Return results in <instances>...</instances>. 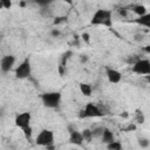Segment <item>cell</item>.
I'll use <instances>...</instances> for the list:
<instances>
[{"label":"cell","mask_w":150,"mask_h":150,"mask_svg":"<svg viewBox=\"0 0 150 150\" xmlns=\"http://www.w3.org/2000/svg\"><path fill=\"white\" fill-rule=\"evenodd\" d=\"M0 5L4 8H9L12 6V1L11 0H0Z\"/></svg>","instance_id":"obj_19"},{"label":"cell","mask_w":150,"mask_h":150,"mask_svg":"<svg viewBox=\"0 0 150 150\" xmlns=\"http://www.w3.org/2000/svg\"><path fill=\"white\" fill-rule=\"evenodd\" d=\"M145 80H146V81L150 83V75H145Z\"/></svg>","instance_id":"obj_27"},{"label":"cell","mask_w":150,"mask_h":150,"mask_svg":"<svg viewBox=\"0 0 150 150\" xmlns=\"http://www.w3.org/2000/svg\"><path fill=\"white\" fill-rule=\"evenodd\" d=\"M107 148H108V149H110V150H121L122 144H121L118 141H112L111 143L107 144Z\"/></svg>","instance_id":"obj_15"},{"label":"cell","mask_w":150,"mask_h":150,"mask_svg":"<svg viewBox=\"0 0 150 150\" xmlns=\"http://www.w3.org/2000/svg\"><path fill=\"white\" fill-rule=\"evenodd\" d=\"M144 50H145L146 53H150V46H146V47L144 48Z\"/></svg>","instance_id":"obj_26"},{"label":"cell","mask_w":150,"mask_h":150,"mask_svg":"<svg viewBox=\"0 0 150 150\" xmlns=\"http://www.w3.org/2000/svg\"><path fill=\"white\" fill-rule=\"evenodd\" d=\"M135 120H136V122L137 123H144V115H143V112L141 111V110H136V112H135Z\"/></svg>","instance_id":"obj_17"},{"label":"cell","mask_w":150,"mask_h":150,"mask_svg":"<svg viewBox=\"0 0 150 150\" xmlns=\"http://www.w3.org/2000/svg\"><path fill=\"white\" fill-rule=\"evenodd\" d=\"M14 63H15V57H14L13 55H6V56H4V57L1 59V63H0L1 70H2L4 73L9 71V70L13 68Z\"/></svg>","instance_id":"obj_8"},{"label":"cell","mask_w":150,"mask_h":150,"mask_svg":"<svg viewBox=\"0 0 150 150\" xmlns=\"http://www.w3.org/2000/svg\"><path fill=\"white\" fill-rule=\"evenodd\" d=\"M82 135H83L84 141H87V142H90V141H91V138L94 137V136H93V131H91V130H89V129H84V130L82 131Z\"/></svg>","instance_id":"obj_16"},{"label":"cell","mask_w":150,"mask_h":150,"mask_svg":"<svg viewBox=\"0 0 150 150\" xmlns=\"http://www.w3.org/2000/svg\"><path fill=\"white\" fill-rule=\"evenodd\" d=\"M41 100L43 105H46L47 108H56L60 103L61 100V94L60 93H46L41 95Z\"/></svg>","instance_id":"obj_2"},{"label":"cell","mask_w":150,"mask_h":150,"mask_svg":"<svg viewBox=\"0 0 150 150\" xmlns=\"http://www.w3.org/2000/svg\"><path fill=\"white\" fill-rule=\"evenodd\" d=\"M64 2H67V4H69V5H71L73 4V0H63Z\"/></svg>","instance_id":"obj_28"},{"label":"cell","mask_w":150,"mask_h":150,"mask_svg":"<svg viewBox=\"0 0 150 150\" xmlns=\"http://www.w3.org/2000/svg\"><path fill=\"white\" fill-rule=\"evenodd\" d=\"M55 0H35V2L38 4V5H40V6H48V5H50L52 2H54Z\"/></svg>","instance_id":"obj_18"},{"label":"cell","mask_w":150,"mask_h":150,"mask_svg":"<svg viewBox=\"0 0 150 150\" xmlns=\"http://www.w3.org/2000/svg\"><path fill=\"white\" fill-rule=\"evenodd\" d=\"M132 71L138 75H150V60L138 59L132 64Z\"/></svg>","instance_id":"obj_3"},{"label":"cell","mask_w":150,"mask_h":150,"mask_svg":"<svg viewBox=\"0 0 150 150\" xmlns=\"http://www.w3.org/2000/svg\"><path fill=\"white\" fill-rule=\"evenodd\" d=\"M88 60V57L86 55H81V62H86Z\"/></svg>","instance_id":"obj_25"},{"label":"cell","mask_w":150,"mask_h":150,"mask_svg":"<svg viewBox=\"0 0 150 150\" xmlns=\"http://www.w3.org/2000/svg\"><path fill=\"white\" fill-rule=\"evenodd\" d=\"M135 22L141 26H144L146 28H150V13H145V14L138 16L137 19H135Z\"/></svg>","instance_id":"obj_11"},{"label":"cell","mask_w":150,"mask_h":150,"mask_svg":"<svg viewBox=\"0 0 150 150\" xmlns=\"http://www.w3.org/2000/svg\"><path fill=\"white\" fill-rule=\"evenodd\" d=\"M36 144L42 146H48L54 143V134L50 130H41L35 139Z\"/></svg>","instance_id":"obj_4"},{"label":"cell","mask_w":150,"mask_h":150,"mask_svg":"<svg viewBox=\"0 0 150 150\" xmlns=\"http://www.w3.org/2000/svg\"><path fill=\"white\" fill-rule=\"evenodd\" d=\"M101 138H102V141H103L104 143H107V144H109V143H111L112 141H115V139H114V134H112V131H110L109 129H104V130H103V134H102Z\"/></svg>","instance_id":"obj_12"},{"label":"cell","mask_w":150,"mask_h":150,"mask_svg":"<svg viewBox=\"0 0 150 150\" xmlns=\"http://www.w3.org/2000/svg\"><path fill=\"white\" fill-rule=\"evenodd\" d=\"M139 145L141 146H148L149 145V141L145 139V138H142V139H139Z\"/></svg>","instance_id":"obj_22"},{"label":"cell","mask_w":150,"mask_h":150,"mask_svg":"<svg viewBox=\"0 0 150 150\" xmlns=\"http://www.w3.org/2000/svg\"><path fill=\"white\" fill-rule=\"evenodd\" d=\"M15 124L23 129L26 127H29L30 124V114L29 112H21L15 117Z\"/></svg>","instance_id":"obj_7"},{"label":"cell","mask_w":150,"mask_h":150,"mask_svg":"<svg viewBox=\"0 0 150 150\" xmlns=\"http://www.w3.org/2000/svg\"><path fill=\"white\" fill-rule=\"evenodd\" d=\"M118 13H120V15H122V16H127V11H125L124 8L118 9Z\"/></svg>","instance_id":"obj_24"},{"label":"cell","mask_w":150,"mask_h":150,"mask_svg":"<svg viewBox=\"0 0 150 150\" xmlns=\"http://www.w3.org/2000/svg\"><path fill=\"white\" fill-rule=\"evenodd\" d=\"M80 90H81V93L84 95V96H90L91 95V87L89 86V84H87V83H81L80 84Z\"/></svg>","instance_id":"obj_13"},{"label":"cell","mask_w":150,"mask_h":150,"mask_svg":"<svg viewBox=\"0 0 150 150\" xmlns=\"http://www.w3.org/2000/svg\"><path fill=\"white\" fill-rule=\"evenodd\" d=\"M102 115L103 114H102L100 107L90 102V103L86 104L84 109L80 114V117H82V118L83 117H98V116H102Z\"/></svg>","instance_id":"obj_5"},{"label":"cell","mask_w":150,"mask_h":150,"mask_svg":"<svg viewBox=\"0 0 150 150\" xmlns=\"http://www.w3.org/2000/svg\"><path fill=\"white\" fill-rule=\"evenodd\" d=\"M134 12H135V14H137L138 16H141V15H143V14L146 13V8L143 5H137V6L134 7Z\"/></svg>","instance_id":"obj_14"},{"label":"cell","mask_w":150,"mask_h":150,"mask_svg":"<svg viewBox=\"0 0 150 150\" xmlns=\"http://www.w3.org/2000/svg\"><path fill=\"white\" fill-rule=\"evenodd\" d=\"M15 75L18 79H26L30 75V63L29 60H25L23 62H21L16 69H15Z\"/></svg>","instance_id":"obj_6"},{"label":"cell","mask_w":150,"mask_h":150,"mask_svg":"<svg viewBox=\"0 0 150 150\" xmlns=\"http://www.w3.org/2000/svg\"><path fill=\"white\" fill-rule=\"evenodd\" d=\"M82 39H83L86 42H89V34H88V33H83V34H82Z\"/></svg>","instance_id":"obj_23"},{"label":"cell","mask_w":150,"mask_h":150,"mask_svg":"<svg viewBox=\"0 0 150 150\" xmlns=\"http://www.w3.org/2000/svg\"><path fill=\"white\" fill-rule=\"evenodd\" d=\"M103 128H97V129H95V130H93V136H95V137H98V136H102V134H103Z\"/></svg>","instance_id":"obj_21"},{"label":"cell","mask_w":150,"mask_h":150,"mask_svg":"<svg viewBox=\"0 0 150 150\" xmlns=\"http://www.w3.org/2000/svg\"><path fill=\"white\" fill-rule=\"evenodd\" d=\"M107 77H108L109 82H111V83H118L121 81V79H122V75L116 69L107 68Z\"/></svg>","instance_id":"obj_9"},{"label":"cell","mask_w":150,"mask_h":150,"mask_svg":"<svg viewBox=\"0 0 150 150\" xmlns=\"http://www.w3.org/2000/svg\"><path fill=\"white\" fill-rule=\"evenodd\" d=\"M93 25H103L107 27H110L112 23L111 19V11L109 9H97L91 19Z\"/></svg>","instance_id":"obj_1"},{"label":"cell","mask_w":150,"mask_h":150,"mask_svg":"<svg viewBox=\"0 0 150 150\" xmlns=\"http://www.w3.org/2000/svg\"><path fill=\"white\" fill-rule=\"evenodd\" d=\"M69 141H70V143H73V144L81 145V144L83 143L84 138H83L82 132H80V131H77V130H73V131H70V137H69Z\"/></svg>","instance_id":"obj_10"},{"label":"cell","mask_w":150,"mask_h":150,"mask_svg":"<svg viewBox=\"0 0 150 150\" xmlns=\"http://www.w3.org/2000/svg\"><path fill=\"white\" fill-rule=\"evenodd\" d=\"M22 130H23V134H25V136H26L27 138H30V136H32V128H30V125H29V127H26V128H23Z\"/></svg>","instance_id":"obj_20"}]
</instances>
